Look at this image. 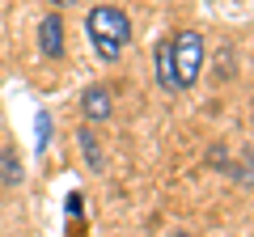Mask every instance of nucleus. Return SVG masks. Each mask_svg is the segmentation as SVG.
Listing matches in <instances>:
<instances>
[{
	"mask_svg": "<svg viewBox=\"0 0 254 237\" xmlns=\"http://www.w3.org/2000/svg\"><path fill=\"white\" fill-rule=\"evenodd\" d=\"M81 115L89 118V123H102V118L115 115V102H110V89H106V85H89V89L81 93Z\"/></svg>",
	"mask_w": 254,
	"mask_h": 237,
	"instance_id": "4",
	"label": "nucleus"
},
{
	"mask_svg": "<svg viewBox=\"0 0 254 237\" xmlns=\"http://www.w3.org/2000/svg\"><path fill=\"white\" fill-rule=\"evenodd\" d=\"M76 144H81V153H85V161H89V170H102V144H98V136H93L89 127H81L76 131Z\"/></svg>",
	"mask_w": 254,
	"mask_h": 237,
	"instance_id": "6",
	"label": "nucleus"
},
{
	"mask_svg": "<svg viewBox=\"0 0 254 237\" xmlns=\"http://www.w3.org/2000/svg\"><path fill=\"white\" fill-rule=\"evenodd\" d=\"M38 47H43L47 59H64V21H60V13H47L38 21Z\"/></svg>",
	"mask_w": 254,
	"mask_h": 237,
	"instance_id": "3",
	"label": "nucleus"
},
{
	"mask_svg": "<svg viewBox=\"0 0 254 237\" xmlns=\"http://www.w3.org/2000/svg\"><path fill=\"white\" fill-rule=\"evenodd\" d=\"M34 153H47V144H51V115L47 110H38V118H34Z\"/></svg>",
	"mask_w": 254,
	"mask_h": 237,
	"instance_id": "8",
	"label": "nucleus"
},
{
	"mask_svg": "<svg viewBox=\"0 0 254 237\" xmlns=\"http://www.w3.org/2000/svg\"><path fill=\"white\" fill-rule=\"evenodd\" d=\"M0 182L4 186H17L21 182V157L13 148H0Z\"/></svg>",
	"mask_w": 254,
	"mask_h": 237,
	"instance_id": "7",
	"label": "nucleus"
},
{
	"mask_svg": "<svg viewBox=\"0 0 254 237\" xmlns=\"http://www.w3.org/2000/svg\"><path fill=\"white\" fill-rule=\"evenodd\" d=\"M170 64H174L178 89H190V85L199 81V72H203V38L195 30H178L170 38Z\"/></svg>",
	"mask_w": 254,
	"mask_h": 237,
	"instance_id": "2",
	"label": "nucleus"
},
{
	"mask_svg": "<svg viewBox=\"0 0 254 237\" xmlns=\"http://www.w3.org/2000/svg\"><path fill=\"white\" fill-rule=\"evenodd\" d=\"M127 38H131V21H127V13L110 9V4L89 9V43H93V51H98L106 64H115L119 55H123Z\"/></svg>",
	"mask_w": 254,
	"mask_h": 237,
	"instance_id": "1",
	"label": "nucleus"
},
{
	"mask_svg": "<svg viewBox=\"0 0 254 237\" xmlns=\"http://www.w3.org/2000/svg\"><path fill=\"white\" fill-rule=\"evenodd\" d=\"M157 85L165 93H178V81H174V64H170V38L157 47Z\"/></svg>",
	"mask_w": 254,
	"mask_h": 237,
	"instance_id": "5",
	"label": "nucleus"
},
{
	"mask_svg": "<svg viewBox=\"0 0 254 237\" xmlns=\"http://www.w3.org/2000/svg\"><path fill=\"white\" fill-rule=\"evenodd\" d=\"M55 4H76V0H55Z\"/></svg>",
	"mask_w": 254,
	"mask_h": 237,
	"instance_id": "10",
	"label": "nucleus"
},
{
	"mask_svg": "<svg viewBox=\"0 0 254 237\" xmlns=\"http://www.w3.org/2000/svg\"><path fill=\"white\" fill-rule=\"evenodd\" d=\"M237 182L254 186V157H246V161H242V174H237Z\"/></svg>",
	"mask_w": 254,
	"mask_h": 237,
	"instance_id": "9",
	"label": "nucleus"
},
{
	"mask_svg": "<svg viewBox=\"0 0 254 237\" xmlns=\"http://www.w3.org/2000/svg\"><path fill=\"white\" fill-rule=\"evenodd\" d=\"M174 237H190V233H174Z\"/></svg>",
	"mask_w": 254,
	"mask_h": 237,
	"instance_id": "11",
	"label": "nucleus"
}]
</instances>
